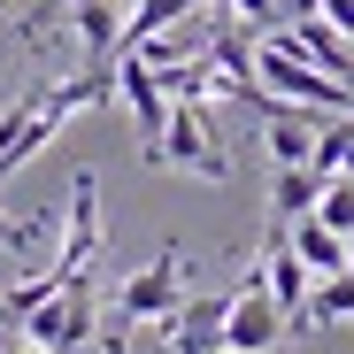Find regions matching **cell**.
I'll use <instances>...</instances> for the list:
<instances>
[{"mask_svg": "<svg viewBox=\"0 0 354 354\" xmlns=\"http://www.w3.org/2000/svg\"><path fill=\"white\" fill-rule=\"evenodd\" d=\"M277 339H285V308L254 277L247 292H231V308H223V354H270Z\"/></svg>", "mask_w": 354, "mask_h": 354, "instance_id": "5b68a950", "label": "cell"}, {"mask_svg": "<svg viewBox=\"0 0 354 354\" xmlns=\"http://www.w3.org/2000/svg\"><path fill=\"white\" fill-rule=\"evenodd\" d=\"M147 162L162 169V162H177V169H201V177H231V162L216 154V139H208V115H201V100H169V124H162V139L147 147Z\"/></svg>", "mask_w": 354, "mask_h": 354, "instance_id": "3957f363", "label": "cell"}, {"mask_svg": "<svg viewBox=\"0 0 354 354\" xmlns=\"http://www.w3.org/2000/svg\"><path fill=\"white\" fill-rule=\"evenodd\" d=\"M77 39L93 62H115V39H124V16L108 8V0H77Z\"/></svg>", "mask_w": 354, "mask_h": 354, "instance_id": "5bb4252c", "label": "cell"}, {"mask_svg": "<svg viewBox=\"0 0 354 354\" xmlns=\"http://www.w3.org/2000/svg\"><path fill=\"white\" fill-rule=\"evenodd\" d=\"M316 216L339 231V239H354V177L339 169V177H324V193H316Z\"/></svg>", "mask_w": 354, "mask_h": 354, "instance_id": "9a60e30c", "label": "cell"}, {"mask_svg": "<svg viewBox=\"0 0 354 354\" xmlns=\"http://www.w3.org/2000/svg\"><path fill=\"white\" fill-rule=\"evenodd\" d=\"M270 8H277V16H316L324 0H270Z\"/></svg>", "mask_w": 354, "mask_h": 354, "instance_id": "d6986e66", "label": "cell"}, {"mask_svg": "<svg viewBox=\"0 0 354 354\" xmlns=\"http://www.w3.org/2000/svg\"><path fill=\"white\" fill-rule=\"evenodd\" d=\"M285 39L301 46L316 70H331V77H346V85H354V54H346V31H331L324 16H292V31H285Z\"/></svg>", "mask_w": 354, "mask_h": 354, "instance_id": "30bf717a", "label": "cell"}, {"mask_svg": "<svg viewBox=\"0 0 354 354\" xmlns=\"http://www.w3.org/2000/svg\"><path fill=\"white\" fill-rule=\"evenodd\" d=\"M223 308H231V292H201V301H177V308L162 316L169 354H223Z\"/></svg>", "mask_w": 354, "mask_h": 354, "instance_id": "8992f818", "label": "cell"}, {"mask_svg": "<svg viewBox=\"0 0 354 354\" xmlns=\"http://www.w3.org/2000/svg\"><path fill=\"white\" fill-rule=\"evenodd\" d=\"M339 316H354V270L316 277V285H308V301H301V316H292L285 331H316V324H339Z\"/></svg>", "mask_w": 354, "mask_h": 354, "instance_id": "8fae6325", "label": "cell"}, {"mask_svg": "<svg viewBox=\"0 0 354 354\" xmlns=\"http://www.w3.org/2000/svg\"><path fill=\"white\" fill-rule=\"evenodd\" d=\"M100 354H124V324H115V331H108V339H100Z\"/></svg>", "mask_w": 354, "mask_h": 354, "instance_id": "ffe728a7", "label": "cell"}, {"mask_svg": "<svg viewBox=\"0 0 354 354\" xmlns=\"http://www.w3.org/2000/svg\"><path fill=\"white\" fill-rule=\"evenodd\" d=\"M254 85L277 93V100H292V108H316V115H346L354 108V85L331 77V70H316L292 39H262L254 46Z\"/></svg>", "mask_w": 354, "mask_h": 354, "instance_id": "6da1fadb", "label": "cell"}, {"mask_svg": "<svg viewBox=\"0 0 354 354\" xmlns=\"http://www.w3.org/2000/svg\"><path fill=\"white\" fill-rule=\"evenodd\" d=\"M8 324H16V308H8V292H0V331H8Z\"/></svg>", "mask_w": 354, "mask_h": 354, "instance_id": "44dd1931", "label": "cell"}, {"mask_svg": "<svg viewBox=\"0 0 354 354\" xmlns=\"http://www.w3.org/2000/svg\"><path fill=\"white\" fill-rule=\"evenodd\" d=\"M270 354H285V339H277V346H270Z\"/></svg>", "mask_w": 354, "mask_h": 354, "instance_id": "7402d4cb", "label": "cell"}, {"mask_svg": "<svg viewBox=\"0 0 354 354\" xmlns=\"http://www.w3.org/2000/svg\"><path fill=\"white\" fill-rule=\"evenodd\" d=\"M285 247L301 254V262H308L316 277H331V270H346V239H339V231H331V223H324L316 208H308V216H292V231H285Z\"/></svg>", "mask_w": 354, "mask_h": 354, "instance_id": "9c48e42d", "label": "cell"}, {"mask_svg": "<svg viewBox=\"0 0 354 354\" xmlns=\"http://www.w3.org/2000/svg\"><path fill=\"white\" fill-rule=\"evenodd\" d=\"M31 346H46V354H85L93 339H100V292H93V277L85 270H70L62 285L46 292V301L16 324Z\"/></svg>", "mask_w": 354, "mask_h": 354, "instance_id": "7a4b0ae2", "label": "cell"}, {"mask_svg": "<svg viewBox=\"0 0 354 354\" xmlns=\"http://www.w3.org/2000/svg\"><path fill=\"white\" fill-rule=\"evenodd\" d=\"M0 247H31V223H16V216H0Z\"/></svg>", "mask_w": 354, "mask_h": 354, "instance_id": "e0dca14e", "label": "cell"}, {"mask_svg": "<svg viewBox=\"0 0 354 354\" xmlns=\"http://www.w3.org/2000/svg\"><path fill=\"white\" fill-rule=\"evenodd\" d=\"M231 8H239L247 24H270V16H277V8H270V0H231Z\"/></svg>", "mask_w": 354, "mask_h": 354, "instance_id": "ac0fdd59", "label": "cell"}, {"mask_svg": "<svg viewBox=\"0 0 354 354\" xmlns=\"http://www.w3.org/2000/svg\"><path fill=\"white\" fill-rule=\"evenodd\" d=\"M93 247H100V177L77 169L70 177V239H62V262H54V270H85Z\"/></svg>", "mask_w": 354, "mask_h": 354, "instance_id": "52a82bcc", "label": "cell"}, {"mask_svg": "<svg viewBox=\"0 0 354 354\" xmlns=\"http://www.w3.org/2000/svg\"><path fill=\"white\" fill-rule=\"evenodd\" d=\"M177 285H185V262H177V239H169L139 277L115 285V316H124V324H162V316L177 308Z\"/></svg>", "mask_w": 354, "mask_h": 354, "instance_id": "277c9868", "label": "cell"}, {"mask_svg": "<svg viewBox=\"0 0 354 354\" xmlns=\"http://www.w3.org/2000/svg\"><path fill=\"white\" fill-rule=\"evenodd\" d=\"M316 16H324L331 31H346V39H354V0H324V8H316Z\"/></svg>", "mask_w": 354, "mask_h": 354, "instance_id": "2e32d148", "label": "cell"}, {"mask_svg": "<svg viewBox=\"0 0 354 354\" xmlns=\"http://www.w3.org/2000/svg\"><path fill=\"white\" fill-rule=\"evenodd\" d=\"M316 193H324V177H316L308 162H277V177H270V216H277V223L308 216V208H316Z\"/></svg>", "mask_w": 354, "mask_h": 354, "instance_id": "7c38bea8", "label": "cell"}, {"mask_svg": "<svg viewBox=\"0 0 354 354\" xmlns=\"http://www.w3.org/2000/svg\"><path fill=\"white\" fill-rule=\"evenodd\" d=\"M308 154H316V124L292 100H277L270 108V162H308Z\"/></svg>", "mask_w": 354, "mask_h": 354, "instance_id": "4fadbf2b", "label": "cell"}, {"mask_svg": "<svg viewBox=\"0 0 354 354\" xmlns=\"http://www.w3.org/2000/svg\"><path fill=\"white\" fill-rule=\"evenodd\" d=\"M308 285H316V270H308L301 254H292V247H285V223H277V239H270V254H262V292H270V301L285 308V324L301 316Z\"/></svg>", "mask_w": 354, "mask_h": 354, "instance_id": "ba28073f", "label": "cell"}]
</instances>
